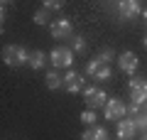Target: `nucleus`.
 <instances>
[{
  "instance_id": "3",
  "label": "nucleus",
  "mask_w": 147,
  "mask_h": 140,
  "mask_svg": "<svg viewBox=\"0 0 147 140\" xmlns=\"http://www.w3.org/2000/svg\"><path fill=\"white\" fill-rule=\"evenodd\" d=\"M49 62L57 69H69L74 64V49H69V47H54L49 52Z\"/></svg>"
},
{
  "instance_id": "1",
  "label": "nucleus",
  "mask_w": 147,
  "mask_h": 140,
  "mask_svg": "<svg viewBox=\"0 0 147 140\" xmlns=\"http://www.w3.org/2000/svg\"><path fill=\"white\" fill-rule=\"evenodd\" d=\"M30 54L32 52H27L20 44H7L3 49V62L7 67H22V64H30Z\"/></svg>"
},
{
  "instance_id": "5",
  "label": "nucleus",
  "mask_w": 147,
  "mask_h": 140,
  "mask_svg": "<svg viewBox=\"0 0 147 140\" xmlns=\"http://www.w3.org/2000/svg\"><path fill=\"white\" fill-rule=\"evenodd\" d=\"M103 113L108 120H123L125 118V103L120 99H108V103L103 106Z\"/></svg>"
},
{
  "instance_id": "9",
  "label": "nucleus",
  "mask_w": 147,
  "mask_h": 140,
  "mask_svg": "<svg viewBox=\"0 0 147 140\" xmlns=\"http://www.w3.org/2000/svg\"><path fill=\"white\" fill-rule=\"evenodd\" d=\"M64 88L69 93H79V91H86L84 88V76L79 71H66L64 74Z\"/></svg>"
},
{
  "instance_id": "19",
  "label": "nucleus",
  "mask_w": 147,
  "mask_h": 140,
  "mask_svg": "<svg viewBox=\"0 0 147 140\" xmlns=\"http://www.w3.org/2000/svg\"><path fill=\"white\" fill-rule=\"evenodd\" d=\"M86 49V42L81 39V37H76V39H74V52H84Z\"/></svg>"
},
{
  "instance_id": "10",
  "label": "nucleus",
  "mask_w": 147,
  "mask_h": 140,
  "mask_svg": "<svg viewBox=\"0 0 147 140\" xmlns=\"http://www.w3.org/2000/svg\"><path fill=\"white\" fill-rule=\"evenodd\" d=\"M135 133H137V123L132 118L118 120V138H120V140H132V138H135Z\"/></svg>"
},
{
  "instance_id": "24",
  "label": "nucleus",
  "mask_w": 147,
  "mask_h": 140,
  "mask_svg": "<svg viewBox=\"0 0 147 140\" xmlns=\"http://www.w3.org/2000/svg\"><path fill=\"white\" fill-rule=\"evenodd\" d=\"M145 108H147V103H145Z\"/></svg>"
},
{
  "instance_id": "7",
  "label": "nucleus",
  "mask_w": 147,
  "mask_h": 140,
  "mask_svg": "<svg viewBox=\"0 0 147 140\" xmlns=\"http://www.w3.org/2000/svg\"><path fill=\"white\" fill-rule=\"evenodd\" d=\"M49 30H52V37H57V39H66V37H71L74 25H71V20H66V17H59V20H54L52 25H49Z\"/></svg>"
},
{
  "instance_id": "18",
  "label": "nucleus",
  "mask_w": 147,
  "mask_h": 140,
  "mask_svg": "<svg viewBox=\"0 0 147 140\" xmlns=\"http://www.w3.org/2000/svg\"><path fill=\"white\" fill-rule=\"evenodd\" d=\"M42 7H44L47 12H49V10H61L64 3H59V0H44V5H42Z\"/></svg>"
},
{
  "instance_id": "4",
  "label": "nucleus",
  "mask_w": 147,
  "mask_h": 140,
  "mask_svg": "<svg viewBox=\"0 0 147 140\" xmlns=\"http://www.w3.org/2000/svg\"><path fill=\"white\" fill-rule=\"evenodd\" d=\"M84 101H86L88 108H100V106L108 103V93H105L100 86H88L84 91Z\"/></svg>"
},
{
  "instance_id": "13",
  "label": "nucleus",
  "mask_w": 147,
  "mask_h": 140,
  "mask_svg": "<svg viewBox=\"0 0 147 140\" xmlns=\"http://www.w3.org/2000/svg\"><path fill=\"white\" fill-rule=\"evenodd\" d=\"M44 62H47V54L39 52V49L30 54V67H32V69H37V71H39V69H44Z\"/></svg>"
},
{
  "instance_id": "16",
  "label": "nucleus",
  "mask_w": 147,
  "mask_h": 140,
  "mask_svg": "<svg viewBox=\"0 0 147 140\" xmlns=\"http://www.w3.org/2000/svg\"><path fill=\"white\" fill-rule=\"evenodd\" d=\"M47 22H49V12L44 7L39 12H34V25H47Z\"/></svg>"
},
{
  "instance_id": "11",
  "label": "nucleus",
  "mask_w": 147,
  "mask_h": 140,
  "mask_svg": "<svg viewBox=\"0 0 147 140\" xmlns=\"http://www.w3.org/2000/svg\"><path fill=\"white\" fill-rule=\"evenodd\" d=\"M137 64H140V62H137V57L132 52H123L120 57H118V67H120L125 74H135L137 71Z\"/></svg>"
},
{
  "instance_id": "6",
  "label": "nucleus",
  "mask_w": 147,
  "mask_h": 140,
  "mask_svg": "<svg viewBox=\"0 0 147 140\" xmlns=\"http://www.w3.org/2000/svg\"><path fill=\"white\" fill-rule=\"evenodd\" d=\"M86 74L93 76L96 81H105V79H110V67L103 64V62H98V59H91V62L86 64Z\"/></svg>"
},
{
  "instance_id": "20",
  "label": "nucleus",
  "mask_w": 147,
  "mask_h": 140,
  "mask_svg": "<svg viewBox=\"0 0 147 140\" xmlns=\"http://www.w3.org/2000/svg\"><path fill=\"white\" fill-rule=\"evenodd\" d=\"M135 123H137V130H140V128H147V116H137V118H135Z\"/></svg>"
},
{
  "instance_id": "17",
  "label": "nucleus",
  "mask_w": 147,
  "mask_h": 140,
  "mask_svg": "<svg viewBox=\"0 0 147 140\" xmlns=\"http://www.w3.org/2000/svg\"><path fill=\"white\" fill-rule=\"evenodd\" d=\"M96 59H98V62H103V64H110V59H113V49H100Z\"/></svg>"
},
{
  "instance_id": "8",
  "label": "nucleus",
  "mask_w": 147,
  "mask_h": 140,
  "mask_svg": "<svg viewBox=\"0 0 147 140\" xmlns=\"http://www.w3.org/2000/svg\"><path fill=\"white\" fill-rule=\"evenodd\" d=\"M118 12H120V20H135L137 15H142V7L137 0H123L118 5Z\"/></svg>"
},
{
  "instance_id": "23",
  "label": "nucleus",
  "mask_w": 147,
  "mask_h": 140,
  "mask_svg": "<svg viewBox=\"0 0 147 140\" xmlns=\"http://www.w3.org/2000/svg\"><path fill=\"white\" fill-rule=\"evenodd\" d=\"M145 47H147V37H145Z\"/></svg>"
},
{
  "instance_id": "2",
  "label": "nucleus",
  "mask_w": 147,
  "mask_h": 140,
  "mask_svg": "<svg viewBox=\"0 0 147 140\" xmlns=\"http://www.w3.org/2000/svg\"><path fill=\"white\" fill-rule=\"evenodd\" d=\"M127 88H130V101H132V106L140 108L142 103H147V81H145L142 76H132Z\"/></svg>"
},
{
  "instance_id": "21",
  "label": "nucleus",
  "mask_w": 147,
  "mask_h": 140,
  "mask_svg": "<svg viewBox=\"0 0 147 140\" xmlns=\"http://www.w3.org/2000/svg\"><path fill=\"white\" fill-rule=\"evenodd\" d=\"M142 20L147 22V7H142Z\"/></svg>"
},
{
  "instance_id": "22",
  "label": "nucleus",
  "mask_w": 147,
  "mask_h": 140,
  "mask_svg": "<svg viewBox=\"0 0 147 140\" xmlns=\"http://www.w3.org/2000/svg\"><path fill=\"white\" fill-rule=\"evenodd\" d=\"M142 140H147V133H145V138H142Z\"/></svg>"
},
{
  "instance_id": "14",
  "label": "nucleus",
  "mask_w": 147,
  "mask_h": 140,
  "mask_svg": "<svg viewBox=\"0 0 147 140\" xmlns=\"http://www.w3.org/2000/svg\"><path fill=\"white\" fill-rule=\"evenodd\" d=\"M47 86H49V88H61L64 81H61V76H59V74L47 71Z\"/></svg>"
},
{
  "instance_id": "15",
  "label": "nucleus",
  "mask_w": 147,
  "mask_h": 140,
  "mask_svg": "<svg viewBox=\"0 0 147 140\" xmlns=\"http://www.w3.org/2000/svg\"><path fill=\"white\" fill-rule=\"evenodd\" d=\"M96 118H98V116L93 113V108H88V111L81 113V123H86V125H96Z\"/></svg>"
},
{
  "instance_id": "25",
  "label": "nucleus",
  "mask_w": 147,
  "mask_h": 140,
  "mask_svg": "<svg viewBox=\"0 0 147 140\" xmlns=\"http://www.w3.org/2000/svg\"><path fill=\"white\" fill-rule=\"evenodd\" d=\"M118 140H120V138H118Z\"/></svg>"
},
{
  "instance_id": "12",
  "label": "nucleus",
  "mask_w": 147,
  "mask_h": 140,
  "mask_svg": "<svg viewBox=\"0 0 147 140\" xmlns=\"http://www.w3.org/2000/svg\"><path fill=\"white\" fill-rule=\"evenodd\" d=\"M81 140H108V130L100 128V125H91L88 130H84Z\"/></svg>"
}]
</instances>
